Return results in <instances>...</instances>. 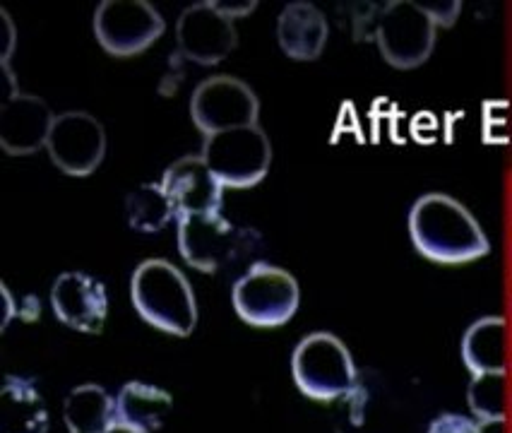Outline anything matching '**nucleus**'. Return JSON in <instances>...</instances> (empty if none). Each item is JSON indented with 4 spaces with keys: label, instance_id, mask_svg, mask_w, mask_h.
Returning a JSON list of instances; mask_svg holds the SVG:
<instances>
[{
    "label": "nucleus",
    "instance_id": "nucleus-1",
    "mask_svg": "<svg viewBox=\"0 0 512 433\" xmlns=\"http://www.w3.org/2000/svg\"><path fill=\"white\" fill-rule=\"evenodd\" d=\"M409 236L424 258L443 265L472 263L491 243L472 212L445 193L421 195L409 210Z\"/></svg>",
    "mask_w": 512,
    "mask_h": 433
},
{
    "label": "nucleus",
    "instance_id": "nucleus-2",
    "mask_svg": "<svg viewBox=\"0 0 512 433\" xmlns=\"http://www.w3.org/2000/svg\"><path fill=\"white\" fill-rule=\"evenodd\" d=\"M130 301L145 323L174 337L198 325V301L188 277L164 258L142 260L130 277Z\"/></svg>",
    "mask_w": 512,
    "mask_h": 433
},
{
    "label": "nucleus",
    "instance_id": "nucleus-3",
    "mask_svg": "<svg viewBox=\"0 0 512 433\" xmlns=\"http://www.w3.org/2000/svg\"><path fill=\"white\" fill-rule=\"evenodd\" d=\"M436 22L412 0H392L356 20V39L375 41L380 56L397 70H414L431 58Z\"/></svg>",
    "mask_w": 512,
    "mask_h": 433
},
{
    "label": "nucleus",
    "instance_id": "nucleus-4",
    "mask_svg": "<svg viewBox=\"0 0 512 433\" xmlns=\"http://www.w3.org/2000/svg\"><path fill=\"white\" fill-rule=\"evenodd\" d=\"M291 373L299 390L318 402H332L356 390V366L347 344L330 332H313L296 344Z\"/></svg>",
    "mask_w": 512,
    "mask_h": 433
},
{
    "label": "nucleus",
    "instance_id": "nucleus-5",
    "mask_svg": "<svg viewBox=\"0 0 512 433\" xmlns=\"http://www.w3.org/2000/svg\"><path fill=\"white\" fill-rule=\"evenodd\" d=\"M231 301L243 323L253 328H279L299 311V282L287 270L258 260L236 280Z\"/></svg>",
    "mask_w": 512,
    "mask_h": 433
},
{
    "label": "nucleus",
    "instance_id": "nucleus-6",
    "mask_svg": "<svg viewBox=\"0 0 512 433\" xmlns=\"http://www.w3.org/2000/svg\"><path fill=\"white\" fill-rule=\"evenodd\" d=\"M258 3L226 5L219 0H202L183 10L176 22V41L183 58L198 65H217L236 49L234 22L253 13Z\"/></svg>",
    "mask_w": 512,
    "mask_h": 433
},
{
    "label": "nucleus",
    "instance_id": "nucleus-7",
    "mask_svg": "<svg viewBox=\"0 0 512 433\" xmlns=\"http://www.w3.org/2000/svg\"><path fill=\"white\" fill-rule=\"evenodd\" d=\"M202 159L224 188H253L265 179L272 164V145L260 126L207 135Z\"/></svg>",
    "mask_w": 512,
    "mask_h": 433
},
{
    "label": "nucleus",
    "instance_id": "nucleus-8",
    "mask_svg": "<svg viewBox=\"0 0 512 433\" xmlns=\"http://www.w3.org/2000/svg\"><path fill=\"white\" fill-rule=\"evenodd\" d=\"M166 22L147 0H104L94 13V37L106 53L130 58L162 39Z\"/></svg>",
    "mask_w": 512,
    "mask_h": 433
},
{
    "label": "nucleus",
    "instance_id": "nucleus-9",
    "mask_svg": "<svg viewBox=\"0 0 512 433\" xmlns=\"http://www.w3.org/2000/svg\"><path fill=\"white\" fill-rule=\"evenodd\" d=\"M190 118L202 138L224 130L258 126L260 102L243 80L231 75H214L202 80L190 97Z\"/></svg>",
    "mask_w": 512,
    "mask_h": 433
},
{
    "label": "nucleus",
    "instance_id": "nucleus-10",
    "mask_svg": "<svg viewBox=\"0 0 512 433\" xmlns=\"http://www.w3.org/2000/svg\"><path fill=\"white\" fill-rule=\"evenodd\" d=\"M178 251L190 268L217 272L248 248V231L217 215H188L176 219Z\"/></svg>",
    "mask_w": 512,
    "mask_h": 433
},
{
    "label": "nucleus",
    "instance_id": "nucleus-11",
    "mask_svg": "<svg viewBox=\"0 0 512 433\" xmlns=\"http://www.w3.org/2000/svg\"><path fill=\"white\" fill-rule=\"evenodd\" d=\"M51 162L68 176H89L106 157L104 126L87 111H65L53 118L49 142Z\"/></svg>",
    "mask_w": 512,
    "mask_h": 433
},
{
    "label": "nucleus",
    "instance_id": "nucleus-12",
    "mask_svg": "<svg viewBox=\"0 0 512 433\" xmlns=\"http://www.w3.org/2000/svg\"><path fill=\"white\" fill-rule=\"evenodd\" d=\"M51 308L68 328L97 335L106 323L109 296L97 277L87 272H63L51 287Z\"/></svg>",
    "mask_w": 512,
    "mask_h": 433
},
{
    "label": "nucleus",
    "instance_id": "nucleus-13",
    "mask_svg": "<svg viewBox=\"0 0 512 433\" xmlns=\"http://www.w3.org/2000/svg\"><path fill=\"white\" fill-rule=\"evenodd\" d=\"M162 186L178 217L222 212L224 183L212 174L202 157H181L164 171Z\"/></svg>",
    "mask_w": 512,
    "mask_h": 433
},
{
    "label": "nucleus",
    "instance_id": "nucleus-14",
    "mask_svg": "<svg viewBox=\"0 0 512 433\" xmlns=\"http://www.w3.org/2000/svg\"><path fill=\"white\" fill-rule=\"evenodd\" d=\"M53 118L44 99L13 90L0 109V147L15 157L34 154L49 142Z\"/></svg>",
    "mask_w": 512,
    "mask_h": 433
},
{
    "label": "nucleus",
    "instance_id": "nucleus-15",
    "mask_svg": "<svg viewBox=\"0 0 512 433\" xmlns=\"http://www.w3.org/2000/svg\"><path fill=\"white\" fill-rule=\"evenodd\" d=\"M330 25L323 10L306 0H296L282 10L277 20V41L284 56L294 61H315L325 51Z\"/></svg>",
    "mask_w": 512,
    "mask_h": 433
},
{
    "label": "nucleus",
    "instance_id": "nucleus-16",
    "mask_svg": "<svg viewBox=\"0 0 512 433\" xmlns=\"http://www.w3.org/2000/svg\"><path fill=\"white\" fill-rule=\"evenodd\" d=\"M462 361L472 376H508V323L486 316L472 323L462 337Z\"/></svg>",
    "mask_w": 512,
    "mask_h": 433
},
{
    "label": "nucleus",
    "instance_id": "nucleus-17",
    "mask_svg": "<svg viewBox=\"0 0 512 433\" xmlns=\"http://www.w3.org/2000/svg\"><path fill=\"white\" fill-rule=\"evenodd\" d=\"M49 412L32 378L8 376L0 395V433H46Z\"/></svg>",
    "mask_w": 512,
    "mask_h": 433
},
{
    "label": "nucleus",
    "instance_id": "nucleus-18",
    "mask_svg": "<svg viewBox=\"0 0 512 433\" xmlns=\"http://www.w3.org/2000/svg\"><path fill=\"white\" fill-rule=\"evenodd\" d=\"M174 400L166 390L147 383H125L116 395V421L142 433L159 431L171 414Z\"/></svg>",
    "mask_w": 512,
    "mask_h": 433
},
{
    "label": "nucleus",
    "instance_id": "nucleus-19",
    "mask_svg": "<svg viewBox=\"0 0 512 433\" xmlns=\"http://www.w3.org/2000/svg\"><path fill=\"white\" fill-rule=\"evenodd\" d=\"M70 433H106L116 424V400L97 383L77 385L63 402Z\"/></svg>",
    "mask_w": 512,
    "mask_h": 433
},
{
    "label": "nucleus",
    "instance_id": "nucleus-20",
    "mask_svg": "<svg viewBox=\"0 0 512 433\" xmlns=\"http://www.w3.org/2000/svg\"><path fill=\"white\" fill-rule=\"evenodd\" d=\"M125 212H128L130 229L142 234H154L176 222L174 203L162 183H142L140 188L130 191L125 198Z\"/></svg>",
    "mask_w": 512,
    "mask_h": 433
},
{
    "label": "nucleus",
    "instance_id": "nucleus-21",
    "mask_svg": "<svg viewBox=\"0 0 512 433\" xmlns=\"http://www.w3.org/2000/svg\"><path fill=\"white\" fill-rule=\"evenodd\" d=\"M469 409L481 426L505 421V376H472Z\"/></svg>",
    "mask_w": 512,
    "mask_h": 433
},
{
    "label": "nucleus",
    "instance_id": "nucleus-22",
    "mask_svg": "<svg viewBox=\"0 0 512 433\" xmlns=\"http://www.w3.org/2000/svg\"><path fill=\"white\" fill-rule=\"evenodd\" d=\"M484 426L467 414L445 412L428 424L426 433H481Z\"/></svg>",
    "mask_w": 512,
    "mask_h": 433
},
{
    "label": "nucleus",
    "instance_id": "nucleus-23",
    "mask_svg": "<svg viewBox=\"0 0 512 433\" xmlns=\"http://www.w3.org/2000/svg\"><path fill=\"white\" fill-rule=\"evenodd\" d=\"M426 10V15L436 22V27H452L460 17L462 3L460 0H448V3H419Z\"/></svg>",
    "mask_w": 512,
    "mask_h": 433
},
{
    "label": "nucleus",
    "instance_id": "nucleus-24",
    "mask_svg": "<svg viewBox=\"0 0 512 433\" xmlns=\"http://www.w3.org/2000/svg\"><path fill=\"white\" fill-rule=\"evenodd\" d=\"M0 294H3V304H5V313H3V323H0V328H8V323L13 320V296H10L8 287H0Z\"/></svg>",
    "mask_w": 512,
    "mask_h": 433
},
{
    "label": "nucleus",
    "instance_id": "nucleus-25",
    "mask_svg": "<svg viewBox=\"0 0 512 433\" xmlns=\"http://www.w3.org/2000/svg\"><path fill=\"white\" fill-rule=\"evenodd\" d=\"M25 306H27L25 311H20L22 318H25V320H34V318H37L39 313H41V306L37 304V301H34V296H27Z\"/></svg>",
    "mask_w": 512,
    "mask_h": 433
},
{
    "label": "nucleus",
    "instance_id": "nucleus-26",
    "mask_svg": "<svg viewBox=\"0 0 512 433\" xmlns=\"http://www.w3.org/2000/svg\"><path fill=\"white\" fill-rule=\"evenodd\" d=\"M106 433H142V431L133 429V426H128V424H121V421H116V424H113Z\"/></svg>",
    "mask_w": 512,
    "mask_h": 433
}]
</instances>
